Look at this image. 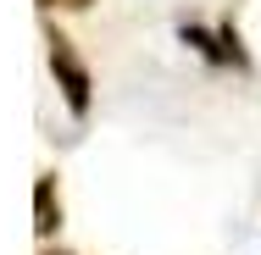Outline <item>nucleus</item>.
<instances>
[{"label": "nucleus", "mask_w": 261, "mask_h": 255, "mask_svg": "<svg viewBox=\"0 0 261 255\" xmlns=\"http://www.w3.org/2000/svg\"><path fill=\"white\" fill-rule=\"evenodd\" d=\"M45 45H50V72H56V89H61V100H67V111L72 117H89V100H95V78H89V67H84V55H78V45L61 34V28H50L45 34Z\"/></svg>", "instance_id": "1"}, {"label": "nucleus", "mask_w": 261, "mask_h": 255, "mask_svg": "<svg viewBox=\"0 0 261 255\" xmlns=\"http://www.w3.org/2000/svg\"><path fill=\"white\" fill-rule=\"evenodd\" d=\"M61 228V189H56V172H39V183H34V233L45 239Z\"/></svg>", "instance_id": "2"}, {"label": "nucleus", "mask_w": 261, "mask_h": 255, "mask_svg": "<svg viewBox=\"0 0 261 255\" xmlns=\"http://www.w3.org/2000/svg\"><path fill=\"white\" fill-rule=\"evenodd\" d=\"M45 11H84V6H95V0H39Z\"/></svg>", "instance_id": "3"}, {"label": "nucleus", "mask_w": 261, "mask_h": 255, "mask_svg": "<svg viewBox=\"0 0 261 255\" xmlns=\"http://www.w3.org/2000/svg\"><path fill=\"white\" fill-rule=\"evenodd\" d=\"M50 255H61V250H50Z\"/></svg>", "instance_id": "4"}]
</instances>
